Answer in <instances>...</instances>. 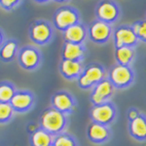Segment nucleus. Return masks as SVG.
<instances>
[{
	"label": "nucleus",
	"mask_w": 146,
	"mask_h": 146,
	"mask_svg": "<svg viewBox=\"0 0 146 146\" xmlns=\"http://www.w3.org/2000/svg\"><path fill=\"white\" fill-rule=\"evenodd\" d=\"M68 124L67 116L58 112L52 106L47 107L40 114L38 126L52 136H56L65 131Z\"/></svg>",
	"instance_id": "obj_1"
},
{
	"label": "nucleus",
	"mask_w": 146,
	"mask_h": 146,
	"mask_svg": "<svg viewBox=\"0 0 146 146\" xmlns=\"http://www.w3.org/2000/svg\"><path fill=\"white\" fill-rule=\"evenodd\" d=\"M106 75L107 71L102 64L98 62H92L84 66L76 81L80 89L92 90L95 85L106 78Z\"/></svg>",
	"instance_id": "obj_2"
},
{
	"label": "nucleus",
	"mask_w": 146,
	"mask_h": 146,
	"mask_svg": "<svg viewBox=\"0 0 146 146\" xmlns=\"http://www.w3.org/2000/svg\"><path fill=\"white\" fill-rule=\"evenodd\" d=\"M135 72L131 66L114 64L107 71L106 78L111 82L116 90H124L131 87L135 82Z\"/></svg>",
	"instance_id": "obj_3"
},
{
	"label": "nucleus",
	"mask_w": 146,
	"mask_h": 146,
	"mask_svg": "<svg viewBox=\"0 0 146 146\" xmlns=\"http://www.w3.org/2000/svg\"><path fill=\"white\" fill-rule=\"evenodd\" d=\"M28 36L35 45L45 46L54 38V27L48 21L36 20L30 25Z\"/></svg>",
	"instance_id": "obj_4"
},
{
	"label": "nucleus",
	"mask_w": 146,
	"mask_h": 146,
	"mask_svg": "<svg viewBox=\"0 0 146 146\" xmlns=\"http://www.w3.org/2000/svg\"><path fill=\"white\" fill-rule=\"evenodd\" d=\"M80 23V14L76 8L70 5L60 6L53 15V27L60 31H64L75 23Z\"/></svg>",
	"instance_id": "obj_5"
},
{
	"label": "nucleus",
	"mask_w": 146,
	"mask_h": 146,
	"mask_svg": "<svg viewBox=\"0 0 146 146\" xmlns=\"http://www.w3.org/2000/svg\"><path fill=\"white\" fill-rule=\"evenodd\" d=\"M118 112L112 101H107L100 105H94L90 110L91 122L109 127L116 120Z\"/></svg>",
	"instance_id": "obj_6"
},
{
	"label": "nucleus",
	"mask_w": 146,
	"mask_h": 146,
	"mask_svg": "<svg viewBox=\"0 0 146 146\" xmlns=\"http://www.w3.org/2000/svg\"><path fill=\"white\" fill-rule=\"evenodd\" d=\"M19 65L27 71H33L40 66L42 60L41 53L33 46H23L19 49L17 54Z\"/></svg>",
	"instance_id": "obj_7"
},
{
	"label": "nucleus",
	"mask_w": 146,
	"mask_h": 146,
	"mask_svg": "<svg viewBox=\"0 0 146 146\" xmlns=\"http://www.w3.org/2000/svg\"><path fill=\"white\" fill-rule=\"evenodd\" d=\"M95 14L96 20L112 25L119 20L121 10L117 2L111 0H102L96 4Z\"/></svg>",
	"instance_id": "obj_8"
},
{
	"label": "nucleus",
	"mask_w": 146,
	"mask_h": 146,
	"mask_svg": "<svg viewBox=\"0 0 146 146\" xmlns=\"http://www.w3.org/2000/svg\"><path fill=\"white\" fill-rule=\"evenodd\" d=\"M51 106L67 116L76 109L77 100L70 92L58 91L51 96Z\"/></svg>",
	"instance_id": "obj_9"
},
{
	"label": "nucleus",
	"mask_w": 146,
	"mask_h": 146,
	"mask_svg": "<svg viewBox=\"0 0 146 146\" xmlns=\"http://www.w3.org/2000/svg\"><path fill=\"white\" fill-rule=\"evenodd\" d=\"M113 33L112 25L95 20L91 22L87 27V36L90 38L92 42L98 45H102L108 42Z\"/></svg>",
	"instance_id": "obj_10"
},
{
	"label": "nucleus",
	"mask_w": 146,
	"mask_h": 146,
	"mask_svg": "<svg viewBox=\"0 0 146 146\" xmlns=\"http://www.w3.org/2000/svg\"><path fill=\"white\" fill-rule=\"evenodd\" d=\"M116 89L113 87L111 82L107 78L101 80L98 84L95 85L92 89L90 94V101L94 105H100L107 101H111L115 94Z\"/></svg>",
	"instance_id": "obj_11"
},
{
	"label": "nucleus",
	"mask_w": 146,
	"mask_h": 146,
	"mask_svg": "<svg viewBox=\"0 0 146 146\" xmlns=\"http://www.w3.org/2000/svg\"><path fill=\"white\" fill-rule=\"evenodd\" d=\"M9 103L15 113H27L34 106L35 96L31 91L17 90Z\"/></svg>",
	"instance_id": "obj_12"
},
{
	"label": "nucleus",
	"mask_w": 146,
	"mask_h": 146,
	"mask_svg": "<svg viewBox=\"0 0 146 146\" xmlns=\"http://www.w3.org/2000/svg\"><path fill=\"white\" fill-rule=\"evenodd\" d=\"M112 35L115 48H120V47L135 48V46L139 42L131 30V25H122L117 27L113 30Z\"/></svg>",
	"instance_id": "obj_13"
},
{
	"label": "nucleus",
	"mask_w": 146,
	"mask_h": 146,
	"mask_svg": "<svg viewBox=\"0 0 146 146\" xmlns=\"http://www.w3.org/2000/svg\"><path fill=\"white\" fill-rule=\"evenodd\" d=\"M87 137L94 144H103L110 140L111 129L107 126L91 122L87 128Z\"/></svg>",
	"instance_id": "obj_14"
},
{
	"label": "nucleus",
	"mask_w": 146,
	"mask_h": 146,
	"mask_svg": "<svg viewBox=\"0 0 146 146\" xmlns=\"http://www.w3.org/2000/svg\"><path fill=\"white\" fill-rule=\"evenodd\" d=\"M87 37V27L82 23H75L62 31V38L66 43L84 44Z\"/></svg>",
	"instance_id": "obj_15"
},
{
	"label": "nucleus",
	"mask_w": 146,
	"mask_h": 146,
	"mask_svg": "<svg viewBox=\"0 0 146 146\" xmlns=\"http://www.w3.org/2000/svg\"><path fill=\"white\" fill-rule=\"evenodd\" d=\"M87 54V49L84 44H72L63 42L62 48V60L83 62Z\"/></svg>",
	"instance_id": "obj_16"
},
{
	"label": "nucleus",
	"mask_w": 146,
	"mask_h": 146,
	"mask_svg": "<svg viewBox=\"0 0 146 146\" xmlns=\"http://www.w3.org/2000/svg\"><path fill=\"white\" fill-rule=\"evenodd\" d=\"M84 66L85 65L83 62L62 60L58 64V70H60V75L63 78L72 81V80H77Z\"/></svg>",
	"instance_id": "obj_17"
},
{
	"label": "nucleus",
	"mask_w": 146,
	"mask_h": 146,
	"mask_svg": "<svg viewBox=\"0 0 146 146\" xmlns=\"http://www.w3.org/2000/svg\"><path fill=\"white\" fill-rule=\"evenodd\" d=\"M129 133L136 141H145L146 139V120L143 114L129 122Z\"/></svg>",
	"instance_id": "obj_18"
},
{
	"label": "nucleus",
	"mask_w": 146,
	"mask_h": 146,
	"mask_svg": "<svg viewBox=\"0 0 146 146\" xmlns=\"http://www.w3.org/2000/svg\"><path fill=\"white\" fill-rule=\"evenodd\" d=\"M19 43L16 39L8 38L0 47V60L3 62H11L17 58Z\"/></svg>",
	"instance_id": "obj_19"
},
{
	"label": "nucleus",
	"mask_w": 146,
	"mask_h": 146,
	"mask_svg": "<svg viewBox=\"0 0 146 146\" xmlns=\"http://www.w3.org/2000/svg\"><path fill=\"white\" fill-rule=\"evenodd\" d=\"M114 56L117 64L131 66V62L135 58V48H131V47L115 48Z\"/></svg>",
	"instance_id": "obj_20"
},
{
	"label": "nucleus",
	"mask_w": 146,
	"mask_h": 146,
	"mask_svg": "<svg viewBox=\"0 0 146 146\" xmlns=\"http://www.w3.org/2000/svg\"><path fill=\"white\" fill-rule=\"evenodd\" d=\"M53 138L50 133L44 129L38 128L34 133L29 135V145L30 146H50L53 143Z\"/></svg>",
	"instance_id": "obj_21"
},
{
	"label": "nucleus",
	"mask_w": 146,
	"mask_h": 146,
	"mask_svg": "<svg viewBox=\"0 0 146 146\" xmlns=\"http://www.w3.org/2000/svg\"><path fill=\"white\" fill-rule=\"evenodd\" d=\"M15 85L10 81H1L0 82V102L9 103L16 93Z\"/></svg>",
	"instance_id": "obj_22"
},
{
	"label": "nucleus",
	"mask_w": 146,
	"mask_h": 146,
	"mask_svg": "<svg viewBox=\"0 0 146 146\" xmlns=\"http://www.w3.org/2000/svg\"><path fill=\"white\" fill-rule=\"evenodd\" d=\"M52 146H78V142L71 133L63 131L54 136Z\"/></svg>",
	"instance_id": "obj_23"
},
{
	"label": "nucleus",
	"mask_w": 146,
	"mask_h": 146,
	"mask_svg": "<svg viewBox=\"0 0 146 146\" xmlns=\"http://www.w3.org/2000/svg\"><path fill=\"white\" fill-rule=\"evenodd\" d=\"M131 28L138 41L145 43L146 41V23L145 20H138L131 25Z\"/></svg>",
	"instance_id": "obj_24"
},
{
	"label": "nucleus",
	"mask_w": 146,
	"mask_h": 146,
	"mask_svg": "<svg viewBox=\"0 0 146 146\" xmlns=\"http://www.w3.org/2000/svg\"><path fill=\"white\" fill-rule=\"evenodd\" d=\"M15 116L10 103L0 102V124H7Z\"/></svg>",
	"instance_id": "obj_25"
},
{
	"label": "nucleus",
	"mask_w": 146,
	"mask_h": 146,
	"mask_svg": "<svg viewBox=\"0 0 146 146\" xmlns=\"http://www.w3.org/2000/svg\"><path fill=\"white\" fill-rule=\"evenodd\" d=\"M22 4L20 0H0V8L7 12L13 11L14 9L18 8V6Z\"/></svg>",
	"instance_id": "obj_26"
},
{
	"label": "nucleus",
	"mask_w": 146,
	"mask_h": 146,
	"mask_svg": "<svg viewBox=\"0 0 146 146\" xmlns=\"http://www.w3.org/2000/svg\"><path fill=\"white\" fill-rule=\"evenodd\" d=\"M139 114H140V111L137 109V108H135V107L129 108V111H128L129 122H131V121H133V120H135V118H137V117L139 116Z\"/></svg>",
	"instance_id": "obj_27"
},
{
	"label": "nucleus",
	"mask_w": 146,
	"mask_h": 146,
	"mask_svg": "<svg viewBox=\"0 0 146 146\" xmlns=\"http://www.w3.org/2000/svg\"><path fill=\"white\" fill-rule=\"evenodd\" d=\"M39 128L38 124H35V123H29L27 126V133H29V135H31L32 133H34L35 131H36L37 129Z\"/></svg>",
	"instance_id": "obj_28"
},
{
	"label": "nucleus",
	"mask_w": 146,
	"mask_h": 146,
	"mask_svg": "<svg viewBox=\"0 0 146 146\" xmlns=\"http://www.w3.org/2000/svg\"><path fill=\"white\" fill-rule=\"evenodd\" d=\"M5 35H4L3 31H2V29L0 28V47L2 46V44L4 43V41H5Z\"/></svg>",
	"instance_id": "obj_29"
},
{
	"label": "nucleus",
	"mask_w": 146,
	"mask_h": 146,
	"mask_svg": "<svg viewBox=\"0 0 146 146\" xmlns=\"http://www.w3.org/2000/svg\"><path fill=\"white\" fill-rule=\"evenodd\" d=\"M50 146H52V145H50Z\"/></svg>",
	"instance_id": "obj_30"
}]
</instances>
